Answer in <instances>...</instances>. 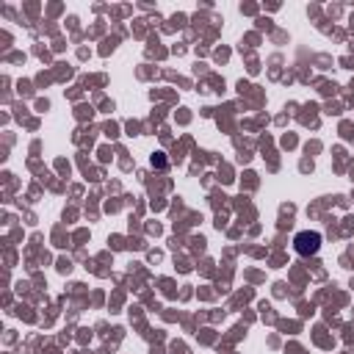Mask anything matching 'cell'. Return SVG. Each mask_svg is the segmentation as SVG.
<instances>
[{
  "label": "cell",
  "instance_id": "1",
  "mask_svg": "<svg viewBox=\"0 0 354 354\" xmlns=\"http://www.w3.org/2000/svg\"><path fill=\"white\" fill-rule=\"evenodd\" d=\"M293 249H296V254H301V257L318 254V249H321V232H315V230H301V232H296V235H293Z\"/></svg>",
  "mask_w": 354,
  "mask_h": 354
}]
</instances>
